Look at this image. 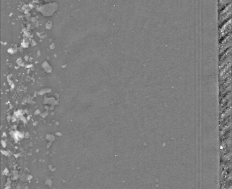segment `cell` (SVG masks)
<instances>
[{
    "mask_svg": "<svg viewBox=\"0 0 232 189\" xmlns=\"http://www.w3.org/2000/svg\"><path fill=\"white\" fill-rule=\"evenodd\" d=\"M230 30V20H227L226 24H223V26L221 27V29L220 30V36H224V35L227 33L228 31Z\"/></svg>",
    "mask_w": 232,
    "mask_h": 189,
    "instance_id": "7a4b0ae2",
    "label": "cell"
},
{
    "mask_svg": "<svg viewBox=\"0 0 232 189\" xmlns=\"http://www.w3.org/2000/svg\"><path fill=\"white\" fill-rule=\"evenodd\" d=\"M231 13V6L230 3L224 7L223 10L219 14V22H223L224 21V19H227L228 17V14L230 15Z\"/></svg>",
    "mask_w": 232,
    "mask_h": 189,
    "instance_id": "6da1fadb",
    "label": "cell"
}]
</instances>
